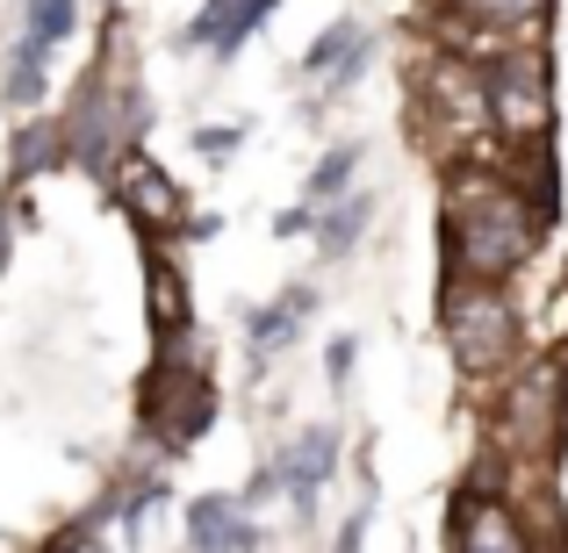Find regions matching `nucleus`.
Returning <instances> with one entry per match:
<instances>
[{"label": "nucleus", "mask_w": 568, "mask_h": 553, "mask_svg": "<svg viewBox=\"0 0 568 553\" xmlns=\"http://www.w3.org/2000/svg\"><path fill=\"white\" fill-rule=\"evenodd\" d=\"M547 223H555V194L518 181L504 166V144L489 158H460L439 187V274L518 280L540 259Z\"/></svg>", "instance_id": "nucleus-1"}, {"label": "nucleus", "mask_w": 568, "mask_h": 553, "mask_svg": "<svg viewBox=\"0 0 568 553\" xmlns=\"http://www.w3.org/2000/svg\"><path fill=\"white\" fill-rule=\"evenodd\" d=\"M410 123H417V144H425L439 166H460V158H489V152H497L483 58H468V51H454V43L432 37L425 65H417V80H410Z\"/></svg>", "instance_id": "nucleus-2"}, {"label": "nucleus", "mask_w": 568, "mask_h": 553, "mask_svg": "<svg viewBox=\"0 0 568 553\" xmlns=\"http://www.w3.org/2000/svg\"><path fill=\"white\" fill-rule=\"evenodd\" d=\"M439 338H446V352H454L468 388L504 381L532 352V324H526V303H511V280L446 274L439 280Z\"/></svg>", "instance_id": "nucleus-3"}, {"label": "nucleus", "mask_w": 568, "mask_h": 553, "mask_svg": "<svg viewBox=\"0 0 568 553\" xmlns=\"http://www.w3.org/2000/svg\"><path fill=\"white\" fill-rule=\"evenodd\" d=\"M561 373L568 346H532L504 381L483 388V417H489V446H504L511 460H547L568 446V410H561Z\"/></svg>", "instance_id": "nucleus-4"}, {"label": "nucleus", "mask_w": 568, "mask_h": 553, "mask_svg": "<svg viewBox=\"0 0 568 553\" xmlns=\"http://www.w3.org/2000/svg\"><path fill=\"white\" fill-rule=\"evenodd\" d=\"M489 72V123H497V144L511 152H540L555 144V65H547L540 37H504L497 51L483 58Z\"/></svg>", "instance_id": "nucleus-5"}, {"label": "nucleus", "mask_w": 568, "mask_h": 553, "mask_svg": "<svg viewBox=\"0 0 568 553\" xmlns=\"http://www.w3.org/2000/svg\"><path fill=\"white\" fill-rule=\"evenodd\" d=\"M216 424V373L194 360H166L159 352L138 388V431L159 460H187V446Z\"/></svg>", "instance_id": "nucleus-6"}, {"label": "nucleus", "mask_w": 568, "mask_h": 553, "mask_svg": "<svg viewBox=\"0 0 568 553\" xmlns=\"http://www.w3.org/2000/svg\"><path fill=\"white\" fill-rule=\"evenodd\" d=\"M101 187H109V202L130 216V231H138L144 245H152V237L181 245V237H187V216H194V208H187V187L173 181V173L159 166L144 144H130V152L115 158V173H109Z\"/></svg>", "instance_id": "nucleus-7"}, {"label": "nucleus", "mask_w": 568, "mask_h": 553, "mask_svg": "<svg viewBox=\"0 0 568 553\" xmlns=\"http://www.w3.org/2000/svg\"><path fill=\"white\" fill-rule=\"evenodd\" d=\"M446 546L460 553H518L532 546V525L504 482H460L454 511H446Z\"/></svg>", "instance_id": "nucleus-8"}, {"label": "nucleus", "mask_w": 568, "mask_h": 553, "mask_svg": "<svg viewBox=\"0 0 568 553\" xmlns=\"http://www.w3.org/2000/svg\"><path fill=\"white\" fill-rule=\"evenodd\" d=\"M266 468H274V482H281V503H288L295 518H310L317 496L332 489V474L346 468V431H338V424H303L295 439L274 446Z\"/></svg>", "instance_id": "nucleus-9"}, {"label": "nucleus", "mask_w": 568, "mask_h": 553, "mask_svg": "<svg viewBox=\"0 0 568 553\" xmlns=\"http://www.w3.org/2000/svg\"><path fill=\"white\" fill-rule=\"evenodd\" d=\"M367 65H375V37H367L353 14H338V22L317 29V43H310L303 58H295V72H303L310 86H317V101H310V115L332 109V101H346L353 86L367 80Z\"/></svg>", "instance_id": "nucleus-10"}, {"label": "nucleus", "mask_w": 568, "mask_h": 553, "mask_svg": "<svg viewBox=\"0 0 568 553\" xmlns=\"http://www.w3.org/2000/svg\"><path fill=\"white\" fill-rule=\"evenodd\" d=\"M187 546L194 553H231V546H266V532H260L245 496L209 489V496H187Z\"/></svg>", "instance_id": "nucleus-11"}, {"label": "nucleus", "mask_w": 568, "mask_h": 553, "mask_svg": "<svg viewBox=\"0 0 568 553\" xmlns=\"http://www.w3.org/2000/svg\"><path fill=\"white\" fill-rule=\"evenodd\" d=\"M317 317V288L310 280H295V288H281L274 303L245 309V346L252 360H274V352H295V338H303V324Z\"/></svg>", "instance_id": "nucleus-12"}, {"label": "nucleus", "mask_w": 568, "mask_h": 553, "mask_svg": "<svg viewBox=\"0 0 568 553\" xmlns=\"http://www.w3.org/2000/svg\"><path fill=\"white\" fill-rule=\"evenodd\" d=\"M51 58L58 51H51V43H37L29 29L8 43V65H0V101H8L14 115H37V101L51 94Z\"/></svg>", "instance_id": "nucleus-13"}, {"label": "nucleus", "mask_w": 568, "mask_h": 553, "mask_svg": "<svg viewBox=\"0 0 568 553\" xmlns=\"http://www.w3.org/2000/svg\"><path fill=\"white\" fill-rule=\"evenodd\" d=\"M367 231H375V194H367V187H346V194H332V202L317 208V252H324V259L361 252Z\"/></svg>", "instance_id": "nucleus-14"}, {"label": "nucleus", "mask_w": 568, "mask_h": 553, "mask_svg": "<svg viewBox=\"0 0 568 553\" xmlns=\"http://www.w3.org/2000/svg\"><path fill=\"white\" fill-rule=\"evenodd\" d=\"M58 166H72L65 115H51V123H22V130H14V166H8V181H14V187H29L37 173H58Z\"/></svg>", "instance_id": "nucleus-15"}, {"label": "nucleus", "mask_w": 568, "mask_h": 553, "mask_svg": "<svg viewBox=\"0 0 568 553\" xmlns=\"http://www.w3.org/2000/svg\"><path fill=\"white\" fill-rule=\"evenodd\" d=\"M439 8L468 14V22L483 29H511V37H540L547 14H555V0H439Z\"/></svg>", "instance_id": "nucleus-16"}, {"label": "nucleus", "mask_w": 568, "mask_h": 553, "mask_svg": "<svg viewBox=\"0 0 568 553\" xmlns=\"http://www.w3.org/2000/svg\"><path fill=\"white\" fill-rule=\"evenodd\" d=\"M346 187H361V144H332V152L310 166V181H303V202H332V194H346Z\"/></svg>", "instance_id": "nucleus-17"}, {"label": "nucleus", "mask_w": 568, "mask_h": 553, "mask_svg": "<svg viewBox=\"0 0 568 553\" xmlns=\"http://www.w3.org/2000/svg\"><path fill=\"white\" fill-rule=\"evenodd\" d=\"M274 8H281V0H237V8L216 22V37H209V58H216V65H231V58L245 51L252 37H260V22H266Z\"/></svg>", "instance_id": "nucleus-18"}, {"label": "nucleus", "mask_w": 568, "mask_h": 553, "mask_svg": "<svg viewBox=\"0 0 568 553\" xmlns=\"http://www.w3.org/2000/svg\"><path fill=\"white\" fill-rule=\"evenodd\" d=\"M22 29L37 43H72V29H80V0H22Z\"/></svg>", "instance_id": "nucleus-19"}, {"label": "nucleus", "mask_w": 568, "mask_h": 553, "mask_svg": "<svg viewBox=\"0 0 568 553\" xmlns=\"http://www.w3.org/2000/svg\"><path fill=\"white\" fill-rule=\"evenodd\" d=\"M231 8H237V0H202V8H194V22L181 29V43H173V51H209V37H216V22H223Z\"/></svg>", "instance_id": "nucleus-20"}, {"label": "nucleus", "mask_w": 568, "mask_h": 553, "mask_svg": "<svg viewBox=\"0 0 568 553\" xmlns=\"http://www.w3.org/2000/svg\"><path fill=\"white\" fill-rule=\"evenodd\" d=\"M353 367H361V338L353 331H338L332 346H324V381L338 388V396H346V381H353Z\"/></svg>", "instance_id": "nucleus-21"}, {"label": "nucleus", "mask_w": 568, "mask_h": 553, "mask_svg": "<svg viewBox=\"0 0 568 553\" xmlns=\"http://www.w3.org/2000/svg\"><path fill=\"white\" fill-rule=\"evenodd\" d=\"M237 144H245V123H209V130H194V152H202L209 166H223Z\"/></svg>", "instance_id": "nucleus-22"}, {"label": "nucleus", "mask_w": 568, "mask_h": 553, "mask_svg": "<svg viewBox=\"0 0 568 553\" xmlns=\"http://www.w3.org/2000/svg\"><path fill=\"white\" fill-rule=\"evenodd\" d=\"M274 237H281V245H288V237H317V202L281 208V216H274Z\"/></svg>", "instance_id": "nucleus-23"}, {"label": "nucleus", "mask_w": 568, "mask_h": 553, "mask_svg": "<svg viewBox=\"0 0 568 553\" xmlns=\"http://www.w3.org/2000/svg\"><path fill=\"white\" fill-rule=\"evenodd\" d=\"M561 410H568V373H561Z\"/></svg>", "instance_id": "nucleus-24"}, {"label": "nucleus", "mask_w": 568, "mask_h": 553, "mask_svg": "<svg viewBox=\"0 0 568 553\" xmlns=\"http://www.w3.org/2000/svg\"><path fill=\"white\" fill-rule=\"evenodd\" d=\"M109 8H123V0H109Z\"/></svg>", "instance_id": "nucleus-25"}]
</instances>
